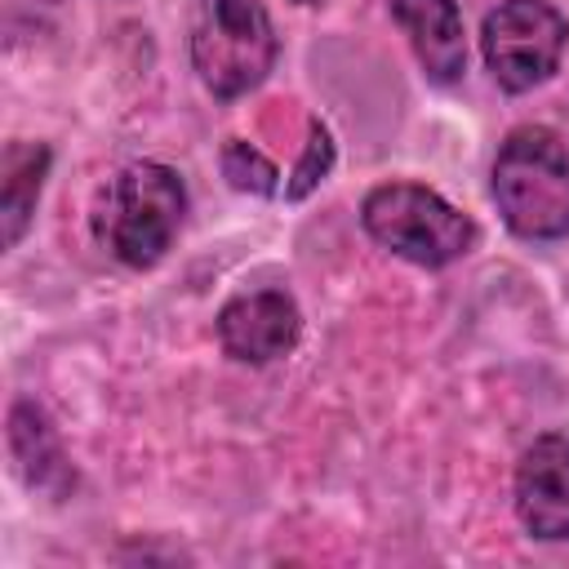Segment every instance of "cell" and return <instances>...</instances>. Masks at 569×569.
I'll return each instance as SVG.
<instances>
[{"label": "cell", "mask_w": 569, "mask_h": 569, "mask_svg": "<svg viewBox=\"0 0 569 569\" xmlns=\"http://www.w3.org/2000/svg\"><path fill=\"white\" fill-rule=\"evenodd\" d=\"M391 18L413 44V58L431 84H453L467 71V31L458 0H391Z\"/></svg>", "instance_id": "cell-8"}, {"label": "cell", "mask_w": 569, "mask_h": 569, "mask_svg": "<svg viewBox=\"0 0 569 569\" xmlns=\"http://www.w3.org/2000/svg\"><path fill=\"white\" fill-rule=\"evenodd\" d=\"M280 40L262 0H196L191 9V67L213 98L258 89L276 67Z\"/></svg>", "instance_id": "cell-3"}, {"label": "cell", "mask_w": 569, "mask_h": 569, "mask_svg": "<svg viewBox=\"0 0 569 569\" xmlns=\"http://www.w3.org/2000/svg\"><path fill=\"white\" fill-rule=\"evenodd\" d=\"M569 44V22L547 0H502L485 13L480 49L507 93H525L556 76Z\"/></svg>", "instance_id": "cell-5"}, {"label": "cell", "mask_w": 569, "mask_h": 569, "mask_svg": "<svg viewBox=\"0 0 569 569\" xmlns=\"http://www.w3.org/2000/svg\"><path fill=\"white\" fill-rule=\"evenodd\" d=\"M298 4H325V0H298Z\"/></svg>", "instance_id": "cell-13"}, {"label": "cell", "mask_w": 569, "mask_h": 569, "mask_svg": "<svg viewBox=\"0 0 569 569\" xmlns=\"http://www.w3.org/2000/svg\"><path fill=\"white\" fill-rule=\"evenodd\" d=\"M222 178L236 191H253V196H276L280 191L276 164L258 147H249L244 138H227V147H222Z\"/></svg>", "instance_id": "cell-11"}, {"label": "cell", "mask_w": 569, "mask_h": 569, "mask_svg": "<svg viewBox=\"0 0 569 569\" xmlns=\"http://www.w3.org/2000/svg\"><path fill=\"white\" fill-rule=\"evenodd\" d=\"M9 453H13V467L27 489H36L53 502L76 489V471L58 445V431L49 427L44 409L31 400H18L9 409Z\"/></svg>", "instance_id": "cell-9"}, {"label": "cell", "mask_w": 569, "mask_h": 569, "mask_svg": "<svg viewBox=\"0 0 569 569\" xmlns=\"http://www.w3.org/2000/svg\"><path fill=\"white\" fill-rule=\"evenodd\" d=\"M493 204L520 240L569 236V147L556 129L520 124L493 156Z\"/></svg>", "instance_id": "cell-1"}, {"label": "cell", "mask_w": 569, "mask_h": 569, "mask_svg": "<svg viewBox=\"0 0 569 569\" xmlns=\"http://www.w3.org/2000/svg\"><path fill=\"white\" fill-rule=\"evenodd\" d=\"M516 516L542 542L569 538V440L565 436H538L520 453Z\"/></svg>", "instance_id": "cell-7"}, {"label": "cell", "mask_w": 569, "mask_h": 569, "mask_svg": "<svg viewBox=\"0 0 569 569\" xmlns=\"http://www.w3.org/2000/svg\"><path fill=\"white\" fill-rule=\"evenodd\" d=\"M182 218H187V187L178 169L160 160H138L111 178L98 213V240L111 249V258L142 271L169 253Z\"/></svg>", "instance_id": "cell-2"}, {"label": "cell", "mask_w": 569, "mask_h": 569, "mask_svg": "<svg viewBox=\"0 0 569 569\" xmlns=\"http://www.w3.org/2000/svg\"><path fill=\"white\" fill-rule=\"evenodd\" d=\"M365 231L413 267H449L471 253L476 222L422 182H382L360 204Z\"/></svg>", "instance_id": "cell-4"}, {"label": "cell", "mask_w": 569, "mask_h": 569, "mask_svg": "<svg viewBox=\"0 0 569 569\" xmlns=\"http://www.w3.org/2000/svg\"><path fill=\"white\" fill-rule=\"evenodd\" d=\"M213 329L231 360L271 365L298 347L302 311L284 289H253V293H236L231 302H222Z\"/></svg>", "instance_id": "cell-6"}, {"label": "cell", "mask_w": 569, "mask_h": 569, "mask_svg": "<svg viewBox=\"0 0 569 569\" xmlns=\"http://www.w3.org/2000/svg\"><path fill=\"white\" fill-rule=\"evenodd\" d=\"M49 160L53 156L44 142H9L4 147V160H0V240H4V249H13L22 240V231L31 227Z\"/></svg>", "instance_id": "cell-10"}, {"label": "cell", "mask_w": 569, "mask_h": 569, "mask_svg": "<svg viewBox=\"0 0 569 569\" xmlns=\"http://www.w3.org/2000/svg\"><path fill=\"white\" fill-rule=\"evenodd\" d=\"M329 164H333V138H329V129H325L320 120H311V124H307L302 160L293 164V173H289V182H284V200H302L307 191H316V187L325 182Z\"/></svg>", "instance_id": "cell-12"}]
</instances>
